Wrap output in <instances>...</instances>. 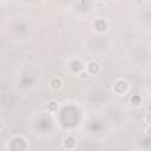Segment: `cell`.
I'll list each match as a JSON object with an SVG mask.
<instances>
[{
    "label": "cell",
    "mask_w": 151,
    "mask_h": 151,
    "mask_svg": "<svg viewBox=\"0 0 151 151\" xmlns=\"http://www.w3.org/2000/svg\"><path fill=\"white\" fill-rule=\"evenodd\" d=\"M62 86H63V80L59 77H55V78H52L51 80H50V87H51L52 90H55V91L60 90Z\"/></svg>",
    "instance_id": "cell-1"
},
{
    "label": "cell",
    "mask_w": 151,
    "mask_h": 151,
    "mask_svg": "<svg viewBox=\"0 0 151 151\" xmlns=\"http://www.w3.org/2000/svg\"><path fill=\"white\" fill-rule=\"evenodd\" d=\"M87 71L92 74H96L100 71V65L97 63V62H90L87 64Z\"/></svg>",
    "instance_id": "cell-2"
},
{
    "label": "cell",
    "mask_w": 151,
    "mask_h": 151,
    "mask_svg": "<svg viewBox=\"0 0 151 151\" xmlns=\"http://www.w3.org/2000/svg\"><path fill=\"white\" fill-rule=\"evenodd\" d=\"M64 146L66 147V149H73L74 146H76V144H77V140H76V138H73V137H71V136H69V137H66L65 139H64Z\"/></svg>",
    "instance_id": "cell-3"
},
{
    "label": "cell",
    "mask_w": 151,
    "mask_h": 151,
    "mask_svg": "<svg viewBox=\"0 0 151 151\" xmlns=\"http://www.w3.org/2000/svg\"><path fill=\"white\" fill-rule=\"evenodd\" d=\"M47 110L51 111V112H55L58 110V103L55 102V100H51L48 104H47Z\"/></svg>",
    "instance_id": "cell-4"
},
{
    "label": "cell",
    "mask_w": 151,
    "mask_h": 151,
    "mask_svg": "<svg viewBox=\"0 0 151 151\" xmlns=\"http://www.w3.org/2000/svg\"><path fill=\"white\" fill-rule=\"evenodd\" d=\"M87 74H89L87 72H85V71H82V72H80V78H87V77H89Z\"/></svg>",
    "instance_id": "cell-5"
}]
</instances>
